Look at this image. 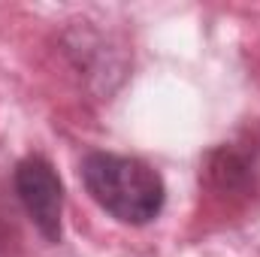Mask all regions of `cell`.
<instances>
[{
    "mask_svg": "<svg viewBox=\"0 0 260 257\" xmlns=\"http://www.w3.org/2000/svg\"><path fill=\"white\" fill-rule=\"evenodd\" d=\"M12 188L37 233L58 245L64 239V182L52 160L43 154L21 157L12 170Z\"/></svg>",
    "mask_w": 260,
    "mask_h": 257,
    "instance_id": "7a4b0ae2",
    "label": "cell"
},
{
    "mask_svg": "<svg viewBox=\"0 0 260 257\" xmlns=\"http://www.w3.org/2000/svg\"><path fill=\"white\" fill-rule=\"evenodd\" d=\"M200 185L221 200H248L257 191V148L248 142H221L206 151Z\"/></svg>",
    "mask_w": 260,
    "mask_h": 257,
    "instance_id": "3957f363",
    "label": "cell"
},
{
    "mask_svg": "<svg viewBox=\"0 0 260 257\" xmlns=\"http://www.w3.org/2000/svg\"><path fill=\"white\" fill-rule=\"evenodd\" d=\"M79 176L88 197L118 224L145 227L160 218L167 185L160 173L133 154L88 151L79 164Z\"/></svg>",
    "mask_w": 260,
    "mask_h": 257,
    "instance_id": "6da1fadb",
    "label": "cell"
}]
</instances>
